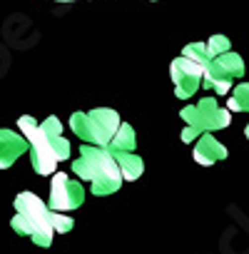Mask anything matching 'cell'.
I'll list each match as a JSON object with an SVG mask.
<instances>
[{
	"label": "cell",
	"mask_w": 249,
	"mask_h": 254,
	"mask_svg": "<svg viewBox=\"0 0 249 254\" xmlns=\"http://www.w3.org/2000/svg\"><path fill=\"white\" fill-rule=\"evenodd\" d=\"M20 135L28 140V150L33 157V170L43 177L53 175L60 162L70 157V142L62 137V125L55 115L45 117L43 122L23 115L18 120Z\"/></svg>",
	"instance_id": "6da1fadb"
},
{
	"label": "cell",
	"mask_w": 249,
	"mask_h": 254,
	"mask_svg": "<svg viewBox=\"0 0 249 254\" xmlns=\"http://www.w3.org/2000/svg\"><path fill=\"white\" fill-rule=\"evenodd\" d=\"M72 172L80 180L92 182V194L97 197H107L112 192L120 190V185L124 182L120 175V167L115 162V155L107 147L100 145H82L77 160H72Z\"/></svg>",
	"instance_id": "7a4b0ae2"
},
{
	"label": "cell",
	"mask_w": 249,
	"mask_h": 254,
	"mask_svg": "<svg viewBox=\"0 0 249 254\" xmlns=\"http://www.w3.org/2000/svg\"><path fill=\"white\" fill-rule=\"evenodd\" d=\"M10 227H13V232L30 237L33 244H38V247H50L53 237H55L53 222H50V209L33 192H20L15 197V217H13Z\"/></svg>",
	"instance_id": "3957f363"
},
{
	"label": "cell",
	"mask_w": 249,
	"mask_h": 254,
	"mask_svg": "<svg viewBox=\"0 0 249 254\" xmlns=\"http://www.w3.org/2000/svg\"><path fill=\"white\" fill-rule=\"evenodd\" d=\"M70 127L87 145L107 147L115 130L120 127V115L110 107H97V110H90V112H75L70 117Z\"/></svg>",
	"instance_id": "277c9868"
},
{
	"label": "cell",
	"mask_w": 249,
	"mask_h": 254,
	"mask_svg": "<svg viewBox=\"0 0 249 254\" xmlns=\"http://www.w3.org/2000/svg\"><path fill=\"white\" fill-rule=\"evenodd\" d=\"M242 75H244V60L237 53L227 50V53L212 58L204 65V70H202V85L207 90H214L219 95H227L234 87V82L242 80Z\"/></svg>",
	"instance_id": "5b68a950"
},
{
	"label": "cell",
	"mask_w": 249,
	"mask_h": 254,
	"mask_svg": "<svg viewBox=\"0 0 249 254\" xmlns=\"http://www.w3.org/2000/svg\"><path fill=\"white\" fill-rule=\"evenodd\" d=\"M180 117L185 120V125L194 127L197 132H214V130H224L229 125V110H224L214 97H202L197 105H187L182 107Z\"/></svg>",
	"instance_id": "8992f818"
},
{
	"label": "cell",
	"mask_w": 249,
	"mask_h": 254,
	"mask_svg": "<svg viewBox=\"0 0 249 254\" xmlns=\"http://www.w3.org/2000/svg\"><path fill=\"white\" fill-rule=\"evenodd\" d=\"M82 202H85V187H82V182L70 180L62 172L60 175L53 172L48 209H53V212H70V209H77Z\"/></svg>",
	"instance_id": "52a82bcc"
},
{
	"label": "cell",
	"mask_w": 249,
	"mask_h": 254,
	"mask_svg": "<svg viewBox=\"0 0 249 254\" xmlns=\"http://www.w3.org/2000/svg\"><path fill=\"white\" fill-rule=\"evenodd\" d=\"M202 70H204L202 65L192 63L185 55H180V58L172 60L170 75H172V82H175V95L180 100H189L199 90V85H202Z\"/></svg>",
	"instance_id": "ba28073f"
},
{
	"label": "cell",
	"mask_w": 249,
	"mask_h": 254,
	"mask_svg": "<svg viewBox=\"0 0 249 254\" xmlns=\"http://www.w3.org/2000/svg\"><path fill=\"white\" fill-rule=\"evenodd\" d=\"M222 160H227V147L219 140H214V135L202 132L197 137V145H194V162L202 167H209V165H217Z\"/></svg>",
	"instance_id": "9c48e42d"
},
{
	"label": "cell",
	"mask_w": 249,
	"mask_h": 254,
	"mask_svg": "<svg viewBox=\"0 0 249 254\" xmlns=\"http://www.w3.org/2000/svg\"><path fill=\"white\" fill-rule=\"evenodd\" d=\"M28 150V140L13 130H0V170H8Z\"/></svg>",
	"instance_id": "30bf717a"
},
{
	"label": "cell",
	"mask_w": 249,
	"mask_h": 254,
	"mask_svg": "<svg viewBox=\"0 0 249 254\" xmlns=\"http://www.w3.org/2000/svg\"><path fill=\"white\" fill-rule=\"evenodd\" d=\"M112 155H115V162L120 167L122 180L130 182V180H137L145 172V162H142L140 155H135V152H112Z\"/></svg>",
	"instance_id": "8fae6325"
},
{
	"label": "cell",
	"mask_w": 249,
	"mask_h": 254,
	"mask_svg": "<svg viewBox=\"0 0 249 254\" xmlns=\"http://www.w3.org/2000/svg\"><path fill=\"white\" fill-rule=\"evenodd\" d=\"M135 147H137L135 130H132L127 122H120V127L115 130L112 140L107 142V150L110 152H135Z\"/></svg>",
	"instance_id": "7c38bea8"
},
{
	"label": "cell",
	"mask_w": 249,
	"mask_h": 254,
	"mask_svg": "<svg viewBox=\"0 0 249 254\" xmlns=\"http://www.w3.org/2000/svg\"><path fill=\"white\" fill-rule=\"evenodd\" d=\"M229 110H239V112H247L249 110V85L247 82H239L232 92V100H229Z\"/></svg>",
	"instance_id": "4fadbf2b"
},
{
	"label": "cell",
	"mask_w": 249,
	"mask_h": 254,
	"mask_svg": "<svg viewBox=\"0 0 249 254\" xmlns=\"http://www.w3.org/2000/svg\"><path fill=\"white\" fill-rule=\"evenodd\" d=\"M182 55L185 58H189L192 63H197V65H207L212 58L207 55V48H204V43H189V45H185V50H182Z\"/></svg>",
	"instance_id": "5bb4252c"
},
{
	"label": "cell",
	"mask_w": 249,
	"mask_h": 254,
	"mask_svg": "<svg viewBox=\"0 0 249 254\" xmlns=\"http://www.w3.org/2000/svg\"><path fill=\"white\" fill-rule=\"evenodd\" d=\"M204 48H207V55H209V58H217V55H222V53L232 50V45H229V38H227V35H212V38L204 43Z\"/></svg>",
	"instance_id": "9a60e30c"
},
{
	"label": "cell",
	"mask_w": 249,
	"mask_h": 254,
	"mask_svg": "<svg viewBox=\"0 0 249 254\" xmlns=\"http://www.w3.org/2000/svg\"><path fill=\"white\" fill-rule=\"evenodd\" d=\"M50 222H53V232H55V234H58V232H60V234H67V232L75 227V222H72L67 214L53 212V209H50Z\"/></svg>",
	"instance_id": "2e32d148"
},
{
	"label": "cell",
	"mask_w": 249,
	"mask_h": 254,
	"mask_svg": "<svg viewBox=\"0 0 249 254\" xmlns=\"http://www.w3.org/2000/svg\"><path fill=\"white\" fill-rule=\"evenodd\" d=\"M199 135H202V132H197L194 127H189V125H187V127H185V132H182V140H185V142H194Z\"/></svg>",
	"instance_id": "e0dca14e"
},
{
	"label": "cell",
	"mask_w": 249,
	"mask_h": 254,
	"mask_svg": "<svg viewBox=\"0 0 249 254\" xmlns=\"http://www.w3.org/2000/svg\"><path fill=\"white\" fill-rule=\"evenodd\" d=\"M55 3H75V0H55Z\"/></svg>",
	"instance_id": "ac0fdd59"
}]
</instances>
